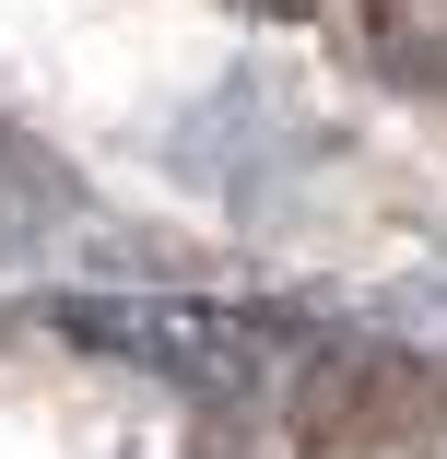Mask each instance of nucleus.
I'll return each instance as SVG.
<instances>
[{
	"label": "nucleus",
	"instance_id": "4",
	"mask_svg": "<svg viewBox=\"0 0 447 459\" xmlns=\"http://www.w3.org/2000/svg\"><path fill=\"white\" fill-rule=\"evenodd\" d=\"M247 13H306V0H247Z\"/></svg>",
	"mask_w": 447,
	"mask_h": 459
},
{
	"label": "nucleus",
	"instance_id": "3",
	"mask_svg": "<svg viewBox=\"0 0 447 459\" xmlns=\"http://www.w3.org/2000/svg\"><path fill=\"white\" fill-rule=\"evenodd\" d=\"M71 212H82V189L59 177V153H36L24 130H0V236H47Z\"/></svg>",
	"mask_w": 447,
	"mask_h": 459
},
{
	"label": "nucleus",
	"instance_id": "2",
	"mask_svg": "<svg viewBox=\"0 0 447 459\" xmlns=\"http://www.w3.org/2000/svg\"><path fill=\"white\" fill-rule=\"evenodd\" d=\"M353 48H365L400 95L447 107V13L435 0H365V13H353Z\"/></svg>",
	"mask_w": 447,
	"mask_h": 459
},
{
	"label": "nucleus",
	"instance_id": "1",
	"mask_svg": "<svg viewBox=\"0 0 447 459\" xmlns=\"http://www.w3.org/2000/svg\"><path fill=\"white\" fill-rule=\"evenodd\" d=\"M36 330L82 365H118V377L189 389V401H247L271 377L318 365V318L306 307H259V295H176V283H59L36 295Z\"/></svg>",
	"mask_w": 447,
	"mask_h": 459
}]
</instances>
